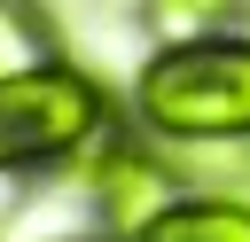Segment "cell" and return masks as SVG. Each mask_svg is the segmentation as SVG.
<instances>
[{
    "mask_svg": "<svg viewBox=\"0 0 250 242\" xmlns=\"http://www.w3.org/2000/svg\"><path fill=\"white\" fill-rule=\"evenodd\" d=\"M125 117L172 156L242 148L250 141V23L141 47L125 78Z\"/></svg>",
    "mask_w": 250,
    "mask_h": 242,
    "instance_id": "6da1fadb",
    "label": "cell"
},
{
    "mask_svg": "<svg viewBox=\"0 0 250 242\" xmlns=\"http://www.w3.org/2000/svg\"><path fill=\"white\" fill-rule=\"evenodd\" d=\"M117 125H125V86H109L70 47L0 78V172L16 180L78 172Z\"/></svg>",
    "mask_w": 250,
    "mask_h": 242,
    "instance_id": "7a4b0ae2",
    "label": "cell"
},
{
    "mask_svg": "<svg viewBox=\"0 0 250 242\" xmlns=\"http://www.w3.org/2000/svg\"><path fill=\"white\" fill-rule=\"evenodd\" d=\"M78 180H86V211H94V242H141L164 211H180L195 187H188V172H180V156L164 148V141H148L133 117L78 164Z\"/></svg>",
    "mask_w": 250,
    "mask_h": 242,
    "instance_id": "3957f363",
    "label": "cell"
},
{
    "mask_svg": "<svg viewBox=\"0 0 250 242\" xmlns=\"http://www.w3.org/2000/svg\"><path fill=\"white\" fill-rule=\"evenodd\" d=\"M141 242H250V203H242V195H188V203L164 211Z\"/></svg>",
    "mask_w": 250,
    "mask_h": 242,
    "instance_id": "277c9868",
    "label": "cell"
},
{
    "mask_svg": "<svg viewBox=\"0 0 250 242\" xmlns=\"http://www.w3.org/2000/svg\"><path fill=\"white\" fill-rule=\"evenodd\" d=\"M70 39H62V23H55L47 0H0V78L8 70H31V62H47Z\"/></svg>",
    "mask_w": 250,
    "mask_h": 242,
    "instance_id": "5b68a950",
    "label": "cell"
},
{
    "mask_svg": "<svg viewBox=\"0 0 250 242\" xmlns=\"http://www.w3.org/2000/svg\"><path fill=\"white\" fill-rule=\"evenodd\" d=\"M133 16H141V31H148V47H156V39H195V31L242 23V0H141Z\"/></svg>",
    "mask_w": 250,
    "mask_h": 242,
    "instance_id": "8992f818",
    "label": "cell"
},
{
    "mask_svg": "<svg viewBox=\"0 0 250 242\" xmlns=\"http://www.w3.org/2000/svg\"><path fill=\"white\" fill-rule=\"evenodd\" d=\"M8 219H16V172H0V234H8Z\"/></svg>",
    "mask_w": 250,
    "mask_h": 242,
    "instance_id": "52a82bcc",
    "label": "cell"
},
{
    "mask_svg": "<svg viewBox=\"0 0 250 242\" xmlns=\"http://www.w3.org/2000/svg\"><path fill=\"white\" fill-rule=\"evenodd\" d=\"M242 23H250V0H242Z\"/></svg>",
    "mask_w": 250,
    "mask_h": 242,
    "instance_id": "ba28073f",
    "label": "cell"
}]
</instances>
